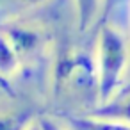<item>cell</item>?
<instances>
[{
    "mask_svg": "<svg viewBox=\"0 0 130 130\" xmlns=\"http://www.w3.org/2000/svg\"><path fill=\"white\" fill-rule=\"evenodd\" d=\"M52 96L64 107V114H89L100 103L94 57L82 50H70L57 57L52 75Z\"/></svg>",
    "mask_w": 130,
    "mask_h": 130,
    "instance_id": "cell-1",
    "label": "cell"
},
{
    "mask_svg": "<svg viewBox=\"0 0 130 130\" xmlns=\"http://www.w3.org/2000/svg\"><path fill=\"white\" fill-rule=\"evenodd\" d=\"M93 57L98 80V98L100 103H103L112 98L125 82V73L130 61V48L125 32L112 25H100Z\"/></svg>",
    "mask_w": 130,
    "mask_h": 130,
    "instance_id": "cell-2",
    "label": "cell"
},
{
    "mask_svg": "<svg viewBox=\"0 0 130 130\" xmlns=\"http://www.w3.org/2000/svg\"><path fill=\"white\" fill-rule=\"evenodd\" d=\"M0 30L9 38V41H11L14 52L18 54V59L22 64L34 59L39 54V50L43 48L41 30L29 25V23H22L20 20H14V22L4 23L0 27Z\"/></svg>",
    "mask_w": 130,
    "mask_h": 130,
    "instance_id": "cell-3",
    "label": "cell"
},
{
    "mask_svg": "<svg viewBox=\"0 0 130 130\" xmlns=\"http://www.w3.org/2000/svg\"><path fill=\"white\" fill-rule=\"evenodd\" d=\"M91 116L96 118H105V119H114L130 125V84L125 86L107 102L100 103L94 110L89 112Z\"/></svg>",
    "mask_w": 130,
    "mask_h": 130,
    "instance_id": "cell-4",
    "label": "cell"
},
{
    "mask_svg": "<svg viewBox=\"0 0 130 130\" xmlns=\"http://www.w3.org/2000/svg\"><path fill=\"white\" fill-rule=\"evenodd\" d=\"M57 118L64 123L68 130H130V125L126 123L96 118L91 114H64Z\"/></svg>",
    "mask_w": 130,
    "mask_h": 130,
    "instance_id": "cell-5",
    "label": "cell"
},
{
    "mask_svg": "<svg viewBox=\"0 0 130 130\" xmlns=\"http://www.w3.org/2000/svg\"><path fill=\"white\" fill-rule=\"evenodd\" d=\"M98 22L125 32L130 27V0H102Z\"/></svg>",
    "mask_w": 130,
    "mask_h": 130,
    "instance_id": "cell-6",
    "label": "cell"
},
{
    "mask_svg": "<svg viewBox=\"0 0 130 130\" xmlns=\"http://www.w3.org/2000/svg\"><path fill=\"white\" fill-rule=\"evenodd\" d=\"M50 0H0V25L20 20L29 11L45 6Z\"/></svg>",
    "mask_w": 130,
    "mask_h": 130,
    "instance_id": "cell-7",
    "label": "cell"
},
{
    "mask_svg": "<svg viewBox=\"0 0 130 130\" xmlns=\"http://www.w3.org/2000/svg\"><path fill=\"white\" fill-rule=\"evenodd\" d=\"M22 62L18 59V54L14 52L9 38L0 30V82H7L18 70Z\"/></svg>",
    "mask_w": 130,
    "mask_h": 130,
    "instance_id": "cell-8",
    "label": "cell"
},
{
    "mask_svg": "<svg viewBox=\"0 0 130 130\" xmlns=\"http://www.w3.org/2000/svg\"><path fill=\"white\" fill-rule=\"evenodd\" d=\"M73 4H75L77 29L80 32L89 30L100 18L102 0H73Z\"/></svg>",
    "mask_w": 130,
    "mask_h": 130,
    "instance_id": "cell-9",
    "label": "cell"
},
{
    "mask_svg": "<svg viewBox=\"0 0 130 130\" xmlns=\"http://www.w3.org/2000/svg\"><path fill=\"white\" fill-rule=\"evenodd\" d=\"M36 116L30 109H0V130H25Z\"/></svg>",
    "mask_w": 130,
    "mask_h": 130,
    "instance_id": "cell-10",
    "label": "cell"
},
{
    "mask_svg": "<svg viewBox=\"0 0 130 130\" xmlns=\"http://www.w3.org/2000/svg\"><path fill=\"white\" fill-rule=\"evenodd\" d=\"M39 130H68L64 126V123L57 118V116H50V114H38L36 118Z\"/></svg>",
    "mask_w": 130,
    "mask_h": 130,
    "instance_id": "cell-11",
    "label": "cell"
},
{
    "mask_svg": "<svg viewBox=\"0 0 130 130\" xmlns=\"http://www.w3.org/2000/svg\"><path fill=\"white\" fill-rule=\"evenodd\" d=\"M36 118H38V116H36ZM25 130H39V125H38V121L34 119V121H32V123H30V125H29Z\"/></svg>",
    "mask_w": 130,
    "mask_h": 130,
    "instance_id": "cell-12",
    "label": "cell"
},
{
    "mask_svg": "<svg viewBox=\"0 0 130 130\" xmlns=\"http://www.w3.org/2000/svg\"><path fill=\"white\" fill-rule=\"evenodd\" d=\"M4 91H6V84H4V82H0V94H2Z\"/></svg>",
    "mask_w": 130,
    "mask_h": 130,
    "instance_id": "cell-13",
    "label": "cell"
}]
</instances>
